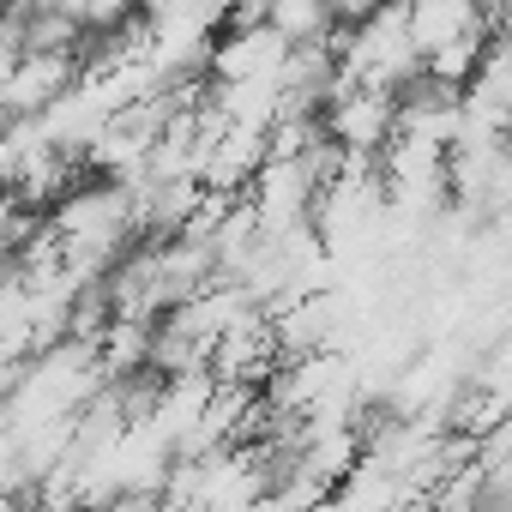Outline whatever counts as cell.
Masks as SVG:
<instances>
[{"label":"cell","mask_w":512,"mask_h":512,"mask_svg":"<svg viewBox=\"0 0 512 512\" xmlns=\"http://www.w3.org/2000/svg\"><path fill=\"white\" fill-rule=\"evenodd\" d=\"M85 85V55L79 49H31L19 67H7V85H0V109L13 115H49L61 97H73Z\"/></svg>","instance_id":"1"},{"label":"cell","mask_w":512,"mask_h":512,"mask_svg":"<svg viewBox=\"0 0 512 512\" xmlns=\"http://www.w3.org/2000/svg\"><path fill=\"white\" fill-rule=\"evenodd\" d=\"M272 163V127L266 121H235L223 139H217V151L205 157V187H253V175H260Z\"/></svg>","instance_id":"2"},{"label":"cell","mask_w":512,"mask_h":512,"mask_svg":"<svg viewBox=\"0 0 512 512\" xmlns=\"http://www.w3.org/2000/svg\"><path fill=\"white\" fill-rule=\"evenodd\" d=\"M332 133L350 145V151H386L398 139V97L392 91H374V85H356L338 109H332Z\"/></svg>","instance_id":"3"},{"label":"cell","mask_w":512,"mask_h":512,"mask_svg":"<svg viewBox=\"0 0 512 512\" xmlns=\"http://www.w3.org/2000/svg\"><path fill=\"white\" fill-rule=\"evenodd\" d=\"M338 73H344V55H338V43H332V37H290V49H284V67H278V85L326 91Z\"/></svg>","instance_id":"4"},{"label":"cell","mask_w":512,"mask_h":512,"mask_svg":"<svg viewBox=\"0 0 512 512\" xmlns=\"http://www.w3.org/2000/svg\"><path fill=\"white\" fill-rule=\"evenodd\" d=\"M272 13H278V0H229L223 31H260V25H272Z\"/></svg>","instance_id":"5"},{"label":"cell","mask_w":512,"mask_h":512,"mask_svg":"<svg viewBox=\"0 0 512 512\" xmlns=\"http://www.w3.org/2000/svg\"><path fill=\"white\" fill-rule=\"evenodd\" d=\"M494 37L512 43V0H500V7H494Z\"/></svg>","instance_id":"6"},{"label":"cell","mask_w":512,"mask_h":512,"mask_svg":"<svg viewBox=\"0 0 512 512\" xmlns=\"http://www.w3.org/2000/svg\"><path fill=\"white\" fill-rule=\"evenodd\" d=\"M470 7H476V13H488V19H494V7H500V0H470Z\"/></svg>","instance_id":"7"}]
</instances>
